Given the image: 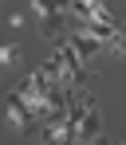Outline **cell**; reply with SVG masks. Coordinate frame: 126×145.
I'll return each instance as SVG.
<instances>
[{"instance_id":"obj_1","label":"cell","mask_w":126,"mask_h":145,"mask_svg":"<svg viewBox=\"0 0 126 145\" xmlns=\"http://www.w3.org/2000/svg\"><path fill=\"white\" fill-rule=\"evenodd\" d=\"M4 114H8V125L16 129V133H32V129H40V121L32 118V110H28V102L16 90L8 94V102H4Z\"/></svg>"},{"instance_id":"obj_5","label":"cell","mask_w":126,"mask_h":145,"mask_svg":"<svg viewBox=\"0 0 126 145\" xmlns=\"http://www.w3.org/2000/svg\"><path fill=\"white\" fill-rule=\"evenodd\" d=\"M20 59H24V47L20 43H4L0 47V67H16Z\"/></svg>"},{"instance_id":"obj_3","label":"cell","mask_w":126,"mask_h":145,"mask_svg":"<svg viewBox=\"0 0 126 145\" xmlns=\"http://www.w3.org/2000/svg\"><path fill=\"white\" fill-rule=\"evenodd\" d=\"M67 43L75 47V55L83 59V63H95V59L102 55V43L95 39V35H87V31H71V35H67Z\"/></svg>"},{"instance_id":"obj_2","label":"cell","mask_w":126,"mask_h":145,"mask_svg":"<svg viewBox=\"0 0 126 145\" xmlns=\"http://www.w3.org/2000/svg\"><path fill=\"white\" fill-rule=\"evenodd\" d=\"M102 133V110L99 106H95V102H91V106H87V110H83V121H79V129H75V137L79 141H95V137H99Z\"/></svg>"},{"instance_id":"obj_4","label":"cell","mask_w":126,"mask_h":145,"mask_svg":"<svg viewBox=\"0 0 126 145\" xmlns=\"http://www.w3.org/2000/svg\"><path fill=\"white\" fill-rule=\"evenodd\" d=\"M63 20H67V12H47V16H40V31L47 39H59L63 35Z\"/></svg>"},{"instance_id":"obj_6","label":"cell","mask_w":126,"mask_h":145,"mask_svg":"<svg viewBox=\"0 0 126 145\" xmlns=\"http://www.w3.org/2000/svg\"><path fill=\"white\" fill-rule=\"evenodd\" d=\"M79 4H87V8L95 12V8H99V4H106V0H79Z\"/></svg>"}]
</instances>
